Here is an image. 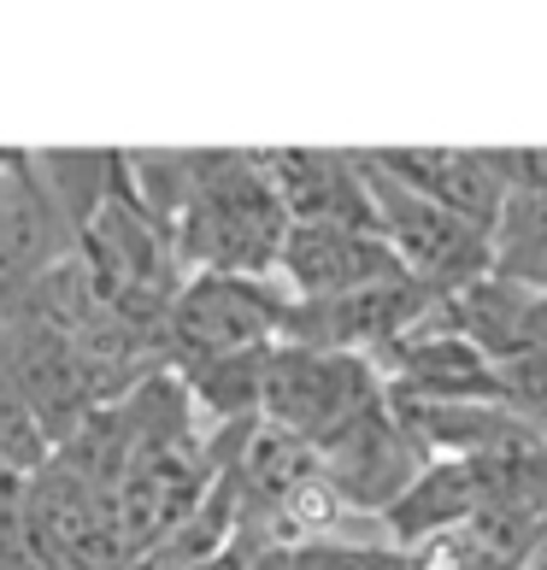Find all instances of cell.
<instances>
[{
    "label": "cell",
    "mask_w": 547,
    "mask_h": 570,
    "mask_svg": "<svg viewBox=\"0 0 547 570\" xmlns=\"http://www.w3.org/2000/svg\"><path fill=\"white\" fill-rule=\"evenodd\" d=\"M242 570H289V541H277V547H254V553L242 559Z\"/></svg>",
    "instance_id": "obj_9"
},
{
    "label": "cell",
    "mask_w": 547,
    "mask_h": 570,
    "mask_svg": "<svg viewBox=\"0 0 547 570\" xmlns=\"http://www.w3.org/2000/svg\"><path fill=\"white\" fill-rule=\"evenodd\" d=\"M71 259V229L53 213L30 154H0V306Z\"/></svg>",
    "instance_id": "obj_6"
},
{
    "label": "cell",
    "mask_w": 547,
    "mask_h": 570,
    "mask_svg": "<svg viewBox=\"0 0 547 570\" xmlns=\"http://www.w3.org/2000/svg\"><path fill=\"white\" fill-rule=\"evenodd\" d=\"M530 570H547V564H530Z\"/></svg>",
    "instance_id": "obj_10"
},
{
    "label": "cell",
    "mask_w": 547,
    "mask_h": 570,
    "mask_svg": "<svg viewBox=\"0 0 547 570\" xmlns=\"http://www.w3.org/2000/svg\"><path fill=\"white\" fill-rule=\"evenodd\" d=\"M289 570H412L407 547L377 535H312V541H289Z\"/></svg>",
    "instance_id": "obj_8"
},
{
    "label": "cell",
    "mask_w": 547,
    "mask_h": 570,
    "mask_svg": "<svg viewBox=\"0 0 547 570\" xmlns=\"http://www.w3.org/2000/svg\"><path fill=\"white\" fill-rule=\"evenodd\" d=\"M389 177H401L407 188H418L424 200H436L441 213H453L459 224H471L477 236L495 242V224L507 213L518 177L500 165V154H448V147H430V154H371Z\"/></svg>",
    "instance_id": "obj_7"
},
{
    "label": "cell",
    "mask_w": 547,
    "mask_h": 570,
    "mask_svg": "<svg viewBox=\"0 0 547 570\" xmlns=\"http://www.w3.org/2000/svg\"><path fill=\"white\" fill-rule=\"evenodd\" d=\"M289 236L283 195L265 154H201L188 200L172 224L183 277H277Z\"/></svg>",
    "instance_id": "obj_1"
},
{
    "label": "cell",
    "mask_w": 547,
    "mask_h": 570,
    "mask_svg": "<svg viewBox=\"0 0 547 570\" xmlns=\"http://www.w3.org/2000/svg\"><path fill=\"white\" fill-rule=\"evenodd\" d=\"M394 277H407V271L365 224H289L277 253V283L289 306H335Z\"/></svg>",
    "instance_id": "obj_5"
},
{
    "label": "cell",
    "mask_w": 547,
    "mask_h": 570,
    "mask_svg": "<svg viewBox=\"0 0 547 570\" xmlns=\"http://www.w3.org/2000/svg\"><path fill=\"white\" fill-rule=\"evenodd\" d=\"M324 464V489L342 505L348 518L360 523H383L394 505L407 500V489L424 476L430 453L412 441V430L394 417V406L371 412L365 424H353L348 435H335L319 453Z\"/></svg>",
    "instance_id": "obj_4"
},
{
    "label": "cell",
    "mask_w": 547,
    "mask_h": 570,
    "mask_svg": "<svg viewBox=\"0 0 547 570\" xmlns=\"http://www.w3.org/2000/svg\"><path fill=\"white\" fill-rule=\"evenodd\" d=\"M383 406H389V376L365 353L277 342L265 358L260 424L306 441V448H319V453L335 435H348L353 424H365V417L383 412Z\"/></svg>",
    "instance_id": "obj_2"
},
{
    "label": "cell",
    "mask_w": 547,
    "mask_h": 570,
    "mask_svg": "<svg viewBox=\"0 0 547 570\" xmlns=\"http://www.w3.org/2000/svg\"><path fill=\"white\" fill-rule=\"evenodd\" d=\"M289 335V294L277 277H183L165 312L159 371H201L271 353Z\"/></svg>",
    "instance_id": "obj_3"
}]
</instances>
